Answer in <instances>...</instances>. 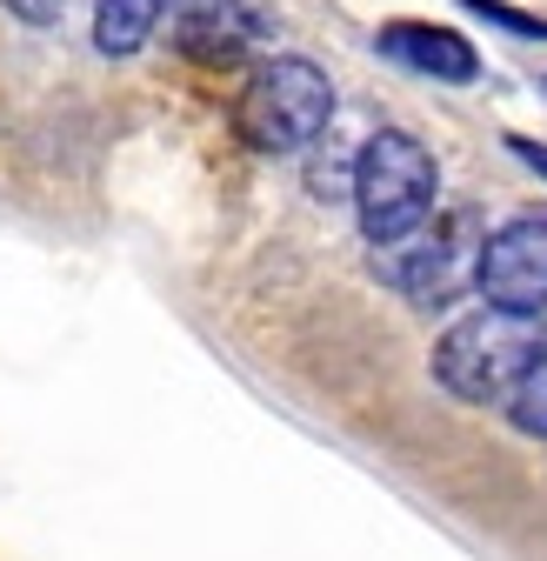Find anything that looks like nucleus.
<instances>
[{"mask_svg":"<svg viewBox=\"0 0 547 561\" xmlns=\"http://www.w3.org/2000/svg\"><path fill=\"white\" fill-rule=\"evenodd\" d=\"M547 347L540 314H508V308H474L434 341V381L467 401V408H501L527 362Z\"/></svg>","mask_w":547,"mask_h":561,"instance_id":"nucleus-1","label":"nucleus"},{"mask_svg":"<svg viewBox=\"0 0 547 561\" xmlns=\"http://www.w3.org/2000/svg\"><path fill=\"white\" fill-rule=\"evenodd\" d=\"M334 127V81L307 54H274L234 94V134L254 154H301Z\"/></svg>","mask_w":547,"mask_h":561,"instance_id":"nucleus-2","label":"nucleus"},{"mask_svg":"<svg viewBox=\"0 0 547 561\" xmlns=\"http://www.w3.org/2000/svg\"><path fill=\"white\" fill-rule=\"evenodd\" d=\"M434 201H441V168L407 127H381V134H368L354 148V194H348V207H354V221H361V234L374 248L415 234L421 221H434Z\"/></svg>","mask_w":547,"mask_h":561,"instance_id":"nucleus-3","label":"nucleus"},{"mask_svg":"<svg viewBox=\"0 0 547 561\" xmlns=\"http://www.w3.org/2000/svg\"><path fill=\"white\" fill-rule=\"evenodd\" d=\"M474 261H481V228H474V215L421 221L415 234L374 248V274L415 308H447L461 288H474Z\"/></svg>","mask_w":547,"mask_h":561,"instance_id":"nucleus-4","label":"nucleus"},{"mask_svg":"<svg viewBox=\"0 0 547 561\" xmlns=\"http://www.w3.org/2000/svg\"><path fill=\"white\" fill-rule=\"evenodd\" d=\"M474 288H481L488 308L547 314V215H514L494 234H481Z\"/></svg>","mask_w":547,"mask_h":561,"instance_id":"nucleus-5","label":"nucleus"},{"mask_svg":"<svg viewBox=\"0 0 547 561\" xmlns=\"http://www.w3.org/2000/svg\"><path fill=\"white\" fill-rule=\"evenodd\" d=\"M260 41H274L267 0H174V47L187 60L228 67V60L254 54Z\"/></svg>","mask_w":547,"mask_h":561,"instance_id":"nucleus-6","label":"nucleus"},{"mask_svg":"<svg viewBox=\"0 0 547 561\" xmlns=\"http://www.w3.org/2000/svg\"><path fill=\"white\" fill-rule=\"evenodd\" d=\"M374 47L387 60H400L407 75H428V81H447V88H467L481 81V54L461 27H441V21H387L374 34Z\"/></svg>","mask_w":547,"mask_h":561,"instance_id":"nucleus-7","label":"nucleus"},{"mask_svg":"<svg viewBox=\"0 0 547 561\" xmlns=\"http://www.w3.org/2000/svg\"><path fill=\"white\" fill-rule=\"evenodd\" d=\"M174 0H94V47L107 60H127V54H141L161 21H167Z\"/></svg>","mask_w":547,"mask_h":561,"instance_id":"nucleus-8","label":"nucleus"},{"mask_svg":"<svg viewBox=\"0 0 547 561\" xmlns=\"http://www.w3.org/2000/svg\"><path fill=\"white\" fill-rule=\"evenodd\" d=\"M501 408H508V421H514V428H521V435H534V442H547V347H540V355L527 362V375L514 381V394H508Z\"/></svg>","mask_w":547,"mask_h":561,"instance_id":"nucleus-9","label":"nucleus"},{"mask_svg":"<svg viewBox=\"0 0 547 561\" xmlns=\"http://www.w3.org/2000/svg\"><path fill=\"white\" fill-rule=\"evenodd\" d=\"M307 194H321V201H348V194H354V154H340L327 134L314 140V161H307Z\"/></svg>","mask_w":547,"mask_h":561,"instance_id":"nucleus-10","label":"nucleus"},{"mask_svg":"<svg viewBox=\"0 0 547 561\" xmlns=\"http://www.w3.org/2000/svg\"><path fill=\"white\" fill-rule=\"evenodd\" d=\"M461 8L494 21V27H508V34H521V41H547V14H521V8H508V0H461Z\"/></svg>","mask_w":547,"mask_h":561,"instance_id":"nucleus-11","label":"nucleus"},{"mask_svg":"<svg viewBox=\"0 0 547 561\" xmlns=\"http://www.w3.org/2000/svg\"><path fill=\"white\" fill-rule=\"evenodd\" d=\"M8 14H21V21H34V27H54L60 21V0H0Z\"/></svg>","mask_w":547,"mask_h":561,"instance_id":"nucleus-12","label":"nucleus"},{"mask_svg":"<svg viewBox=\"0 0 547 561\" xmlns=\"http://www.w3.org/2000/svg\"><path fill=\"white\" fill-rule=\"evenodd\" d=\"M508 148H514L527 168H540V174H547V148H540V140H521V134H508Z\"/></svg>","mask_w":547,"mask_h":561,"instance_id":"nucleus-13","label":"nucleus"}]
</instances>
